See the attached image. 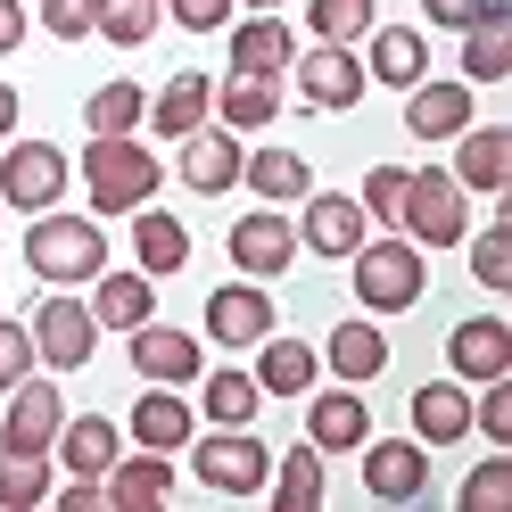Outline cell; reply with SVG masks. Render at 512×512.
<instances>
[{
  "instance_id": "6da1fadb",
  "label": "cell",
  "mask_w": 512,
  "mask_h": 512,
  "mask_svg": "<svg viewBox=\"0 0 512 512\" xmlns=\"http://www.w3.org/2000/svg\"><path fill=\"white\" fill-rule=\"evenodd\" d=\"M108 265V232L100 215H25V273H42V290H83L91 273Z\"/></svg>"
},
{
  "instance_id": "7a4b0ae2",
  "label": "cell",
  "mask_w": 512,
  "mask_h": 512,
  "mask_svg": "<svg viewBox=\"0 0 512 512\" xmlns=\"http://www.w3.org/2000/svg\"><path fill=\"white\" fill-rule=\"evenodd\" d=\"M190 471H199V488L223 496V504H248V496H265V479H273V446L248 430H190Z\"/></svg>"
},
{
  "instance_id": "3957f363",
  "label": "cell",
  "mask_w": 512,
  "mask_h": 512,
  "mask_svg": "<svg viewBox=\"0 0 512 512\" xmlns=\"http://www.w3.org/2000/svg\"><path fill=\"white\" fill-rule=\"evenodd\" d=\"M157 182H166V166H157V149L116 133V141H83V190L100 215H133L157 199Z\"/></svg>"
},
{
  "instance_id": "277c9868",
  "label": "cell",
  "mask_w": 512,
  "mask_h": 512,
  "mask_svg": "<svg viewBox=\"0 0 512 512\" xmlns=\"http://www.w3.org/2000/svg\"><path fill=\"white\" fill-rule=\"evenodd\" d=\"M397 232L422 248V256H430V248H463V232H471V190L446 174V166H413V174H405Z\"/></svg>"
},
{
  "instance_id": "5b68a950",
  "label": "cell",
  "mask_w": 512,
  "mask_h": 512,
  "mask_svg": "<svg viewBox=\"0 0 512 512\" xmlns=\"http://www.w3.org/2000/svg\"><path fill=\"white\" fill-rule=\"evenodd\" d=\"M347 265H356L347 281H356V306H364V314H413V306H422V290H430L422 248H413L405 232H397V240H364Z\"/></svg>"
},
{
  "instance_id": "8992f818",
  "label": "cell",
  "mask_w": 512,
  "mask_h": 512,
  "mask_svg": "<svg viewBox=\"0 0 512 512\" xmlns=\"http://www.w3.org/2000/svg\"><path fill=\"white\" fill-rule=\"evenodd\" d=\"M67 149L58 141H0V207H25V215H50V207H67Z\"/></svg>"
},
{
  "instance_id": "52a82bcc",
  "label": "cell",
  "mask_w": 512,
  "mask_h": 512,
  "mask_svg": "<svg viewBox=\"0 0 512 512\" xmlns=\"http://www.w3.org/2000/svg\"><path fill=\"white\" fill-rule=\"evenodd\" d=\"M25 331H34V364H50V372H83L91 347H100V323H91V306L75 290H42Z\"/></svg>"
},
{
  "instance_id": "ba28073f",
  "label": "cell",
  "mask_w": 512,
  "mask_h": 512,
  "mask_svg": "<svg viewBox=\"0 0 512 512\" xmlns=\"http://www.w3.org/2000/svg\"><path fill=\"white\" fill-rule=\"evenodd\" d=\"M290 75H298V100H306V108H323V116L364 108V91H372L364 58L347 50V42H314V50H298V58H290Z\"/></svg>"
},
{
  "instance_id": "9c48e42d",
  "label": "cell",
  "mask_w": 512,
  "mask_h": 512,
  "mask_svg": "<svg viewBox=\"0 0 512 512\" xmlns=\"http://www.w3.org/2000/svg\"><path fill=\"white\" fill-rule=\"evenodd\" d=\"M223 256H232V273L273 281V273H290V265H298V223L281 215V207H248L232 232H223Z\"/></svg>"
},
{
  "instance_id": "30bf717a",
  "label": "cell",
  "mask_w": 512,
  "mask_h": 512,
  "mask_svg": "<svg viewBox=\"0 0 512 512\" xmlns=\"http://www.w3.org/2000/svg\"><path fill=\"white\" fill-rule=\"evenodd\" d=\"M364 496L372 504H422L430 496V446L422 438H364Z\"/></svg>"
},
{
  "instance_id": "8fae6325",
  "label": "cell",
  "mask_w": 512,
  "mask_h": 512,
  "mask_svg": "<svg viewBox=\"0 0 512 512\" xmlns=\"http://www.w3.org/2000/svg\"><path fill=\"white\" fill-rule=\"evenodd\" d=\"M372 240V215L356 207V190H306L298 199V248H314V256H356Z\"/></svg>"
},
{
  "instance_id": "7c38bea8",
  "label": "cell",
  "mask_w": 512,
  "mask_h": 512,
  "mask_svg": "<svg viewBox=\"0 0 512 512\" xmlns=\"http://www.w3.org/2000/svg\"><path fill=\"white\" fill-rule=\"evenodd\" d=\"M58 422H67L58 380H34V372H25L17 389H9V413H0V455H50V446H58Z\"/></svg>"
},
{
  "instance_id": "4fadbf2b",
  "label": "cell",
  "mask_w": 512,
  "mask_h": 512,
  "mask_svg": "<svg viewBox=\"0 0 512 512\" xmlns=\"http://www.w3.org/2000/svg\"><path fill=\"white\" fill-rule=\"evenodd\" d=\"M207 339L215 347H256L265 331H281V314H273V290L265 281H223V290H207Z\"/></svg>"
},
{
  "instance_id": "5bb4252c",
  "label": "cell",
  "mask_w": 512,
  "mask_h": 512,
  "mask_svg": "<svg viewBox=\"0 0 512 512\" xmlns=\"http://www.w3.org/2000/svg\"><path fill=\"white\" fill-rule=\"evenodd\" d=\"M306 405V446H323V455H356V446L372 438V405H364V389H306L298 397Z\"/></svg>"
},
{
  "instance_id": "9a60e30c",
  "label": "cell",
  "mask_w": 512,
  "mask_h": 512,
  "mask_svg": "<svg viewBox=\"0 0 512 512\" xmlns=\"http://www.w3.org/2000/svg\"><path fill=\"white\" fill-rule=\"evenodd\" d=\"M471 91L479 83H463V75H422V83L405 91V133L413 141H455L463 124H479L471 116Z\"/></svg>"
},
{
  "instance_id": "2e32d148",
  "label": "cell",
  "mask_w": 512,
  "mask_h": 512,
  "mask_svg": "<svg viewBox=\"0 0 512 512\" xmlns=\"http://www.w3.org/2000/svg\"><path fill=\"white\" fill-rule=\"evenodd\" d=\"M455 182L471 199H504L512 190V124H463L455 133Z\"/></svg>"
},
{
  "instance_id": "e0dca14e",
  "label": "cell",
  "mask_w": 512,
  "mask_h": 512,
  "mask_svg": "<svg viewBox=\"0 0 512 512\" xmlns=\"http://www.w3.org/2000/svg\"><path fill=\"white\" fill-rule=\"evenodd\" d=\"M124 339H133V372H141V380H166V389H190V380L207 372V347L190 339V331H174V323H157V314H149L141 331H124Z\"/></svg>"
},
{
  "instance_id": "ac0fdd59",
  "label": "cell",
  "mask_w": 512,
  "mask_h": 512,
  "mask_svg": "<svg viewBox=\"0 0 512 512\" xmlns=\"http://www.w3.org/2000/svg\"><path fill=\"white\" fill-rule=\"evenodd\" d=\"M240 157H248V141L232 133V124H199V133H182V182L199 190V199H223V190L240 182Z\"/></svg>"
},
{
  "instance_id": "d6986e66",
  "label": "cell",
  "mask_w": 512,
  "mask_h": 512,
  "mask_svg": "<svg viewBox=\"0 0 512 512\" xmlns=\"http://www.w3.org/2000/svg\"><path fill=\"white\" fill-rule=\"evenodd\" d=\"M446 372H455V380L512 372V323H504V314H463V323L446 331Z\"/></svg>"
},
{
  "instance_id": "ffe728a7",
  "label": "cell",
  "mask_w": 512,
  "mask_h": 512,
  "mask_svg": "<svg viewBox=\"0 0 512 512\" xmlns=\"http://www.w3.org/2000/svg\"><path fill=\"white\" fill-rule=\"evenodd\" d=\"M190 430H199V405H182V389H166V380H149V397H133V413H124V438L157 446V455H182Z\"/></svg>"
},
{
  "instance_id": "44dd1931",
  "label": "cell",
  "mask_w": 512,
  "mask_h": 512,
  "mask_svg": "<svg viewBox=\"0 0 512 512\" xmlns=\"http://www.w3.org/2000/svg\"><path fill=\"white\" fill-rule=\"evenodd\" d=\"M364 75L380 83V91H413L430 75V42H422V25H372L364 34Z\"/></svg>"
},
{
  "instance_id": "7402d4cb",
  "label": "cell",
  "mask_w": 512,
  "mask_h": 512,
  "mask_svg": "<svg viewBox=\"0 0 512 512\" xmlns=\"http://www.w3.org/2000/svg\"><path fill=\"white\" fill-rule=\"evenodd\" d=\"M215 116V75H199V67H182V75H166V91H149V133L157 141H182V133H199V124Z\"/></svg>"
},
{
  "instance_id": "603a6c76",
  "label": "cell",
  "mask_w": 512,
  "mask_h": 512,
  "mask_svg": "<svg viewBox=\"0 0 512 512\" xmlns=\"http://www.w3.org/2000/svg\"><path fill=\"white\" fill-rule=\"evenodd\" d=\"M116 455H124V430L108 422V413H67V422H58V446H50V463H58V471H75V479H108Z\"/></svg>"
},
{
  "instance_id": "cb8c5ba5",
  "label": "cell",
  "mask_w": 512,
  "mask_h": 512,
  "mask_svg": "<svg viewBox=\"0 0 512 512\" xmlns=\"http://www.w3.org/2000/svg\"><path fill=\"white\" fill-rule=\"evenodd\" d=\"M100 488H108L116 512H157V504H174V455H157V446H141V455H116Z\"/></svg>"
},
{
  "instance_id": "d4e9b609",
  "label": "cell",
  "mask_w": 512,
  "mask_h": 512,
  "mask_svg": "<svg viewBox=\"0 0 512 512\" xmlns=\"http://www.w3.org/2000/svg\"><path fill=\"white\" fill-rule=\"evenodd\" d=\"M290 58H298V34H290L273 9H248V25H232V75L281 83V75H290Z\"/></svg>"
},
{
  "instance_id": "484cf974",
  "label": "cell",
  "mask_w": 512,
  "mask_h": 512,
  "mask_svg": "<svg viewBox=\"0 0 512 512\" xmlns=\"http://www.w3.org/2000/svg\"><path fill=\"white\" fill-rule=\"evenodd\" d=\"M83 306H91V323H100V331H141L149 314H157V281H149L141 265H133V273H108V265H100Z\"/></svg>"
},
{
  "instance_id": "4316f807",
  "label": "cell",
  "mask_w": 512,
  "mask_h": 512,
  "mask_svg": "<svg viewBox=\"0 0 512 512\" xmlns=\"http://www.w3.org/2000/svg\"><path fill=\"white\" fill-rule=\"evenodd\" d=\"M323 364H331V380H347V389L380 380V372H389V339H380V314H356V323H339V331L323 339Z\"/></svg>"
},
{
  "instance_id": "83f0119b",
  "label": "cell",
  "mask_w": 512,
  "mask_h": 512,
  "mask_svg": "<svg viewBox=\"0 0 512 512\" xmlns=\"http://www.w3.org/2000/svg\"><path fill=\"white\" fill-rule=\"evenodd\" d=\"M512 75V0H488L463 25V83H504Z\"/></svg>"
},
{
  "instance_id": "f1b7e54d",
  "label": "cell",
  "mask_w": 512,
  "mask_h": 512,
  "mask_svg": "<svg viewBox=\"0 0 512 512\" xmlns=\"http://www.w3.org/2000/svg\"><path fill=\"white\" fill-rule=\"evenodd\" d=\"M133 265L149 281H174L190 265V223L166 215V207H133Z\"/></svg>"
},
{
  "instance_id": "f546056e",
  "label": "cell",
  "mask_w": 512,
  "mask_h": 512,
  "mask_svg": "<svg viewBox=\"0 0 512 512\" xmlns=\"http://www.w3.org/2000/svg\"><path fill=\"white\" fill-rule=\"evenodd\" d=\"M314 372H323V356H314L306 339H281V331H265V339H256V389H265V397L298 405V397L314 389Z\"/></svg>"
},
{
  "instance_id": "4dcf8cb0",
  "label": "cell",
  "mask_w": 512,
  "mask_h": 512,
  "mask_svg": "<svg viewBox=\"0 0 512 512\" xmlns=\"http://www.w3.org/2000/svg\"><path fill=\"white\" fill-rule=\"evenodd\" d=\"M413 438H422L430 455L471 438V389L463 380H422V389H413Z\"/></svg>"
},
{
  "instance_id": "1f68e13d",
  "label": "cell",
  "mask_w": 512,
  "mask_h": 512,
  "mask_svg": "<svg viewBox=\"0 0 512 512\" xmlns=\"http://www.w3.org/2000/svg\"><path fill=\"white\" fill-rule=\"evenodd\" d=\"M190 389H199V413H207V430H248L256 413H265V389H256V372H240V364H223V372H199Z\"/></svg>"
},
{
  "instance_id": "d6a6232c",
  "label": "cell",
  "mask_w": 512,
  "mask_h": 512,
  "mask_svg": "<svg viewBox=\"0 0 512 512\" xmlns=\"http://www.w3.org/2000/svg\"><path fill=\"white\" fill-rule=\"evenodd\" d=\"M240 182H248L265 207H298L306 190H314V166H306L298 149H281V141H273V149H248V157H240Z\"/></svg>"
},
{
  "instance_id": "836d02e7",
  "label": "cell",
  "mask_w": 512,
  "mask_h": 512,
  "mask_svg": "<svg viewBox=\"0 0 512 512\" xmlns=\"http://www.w3.org/2000/svg\"><path fill=\"white\" fill-rule=\"evenodd\" d=\"M323 463H331L323 446H290V455H273V479H265L273 512H323V496H331Z\"/></svg>"
},
{
  "instance_id": "e575fe53",
  "label": "cell",
  "mask_w": 512,
  "mask_h": 512,
  "mask_svg": "<svg viewBox=\"0 0 512 512\" xmlns=\"http://www.w3.org/2000/svg\"><path fill=\"white\" fill-rule=\"evenodd\" d=\"M141 116H149V91H141L133 75H108V83L83 100V133H91V141H116V133H141Z\"/></svg>"
},
{
  "instance_id": "d590c367",
  "label": "cell",
  "mask_w": 512,
  "mask_h": 512,
  "mask_svg": "<svg viewBox=\"0 0 512 512\" xmlns=\"http://www.w3.org/2000/svg\"><path fill=\"white\" fill-rule=\"evenodd\" d=\"M273 116H281V83H265V75L215 83V124H232V133H265Z\"/></svg>"
},
{
  "instance_id": "8d00e7d4",
  "label": "cell",
  "mask_w": 512,
  "mask_h": 512,
  "mask_svg": "<svg viewBox=\"0 0 512 512\" xmlns=\"http://www.w3.org/2000/svg\"><path fill=\"white\" fill-rule=\"evenodd\" d=\"M471 240V281L479 290H512V207H496L488 232H463Z\"/></svg>"
},
{
  "instance_id": "74e56055",
  "label": "cell",
  "mask_w": 512,
  "mask_h": 512,
  "mask_svg": "<svg viewBox=\"0 0 512 512\" xmlns=\"http://www.w3.org/2000/svg\"><path fill=\"white\" fill-rule=\"evenodd\" d=\"M306 25H314V42H347V50H356L372 25H380V0H314Z\"/></svg>"
},
{
  "instance_id": "f35d334b",
  "label": "cell",
  "mask_w": 512,
  "mask_h": 512,
  "mask_svg": "<svg viewBox=\"0 0 512 512\" xmlns=\"http://www.w3.org/2000/svg\"><path fill=\"white\" fill-rule=\"evenodd\" d=\"M157 25H166V0H100V42L116 50H141Z\"/></svg>"
},
{
  "instance_id": "ab89813d",
  "label": "cell",
  "mask_w": 512,
  "mask_h": 512,
  "mask_svg": "<svg viewBox=\"0 0 512 512\" xmlns=\"http://www.w3.org/2000/svg\"><path fill=\"white\" fill-rule=\"evenodd\" d=\"M50 504V455H0V512Z\"/></svg>"
},
{
  "instance_id": "60d3db41",
  "label": "cell",
  "mask_w": 512,
  "mask_h": 512,
  "mask_svg": "<svg viewBox=\"0 0 512 512\" xmlns=\"http://www.w3.org/2000/svg\"><path fill=\"white\" fill-rule=\"evenodd\" d=\"M455 504H463V512H504V504H512V455H504V446L463 479V496H455Z\"/></svg>"
},
{
  "instance_id": "b9f144b4",
  "label": "cell",
  "mask_w": 512,
  "mask_h": 512,
  "mask_svg": "<svg viewBox=\"0 0 512 512\" xmlns=\"http://www.w3.org/2000/svg\"><path fill=\"white\" fill-rule=\"evenodd\" d=\"M34 17L50 25V42H91L100 34V0H42Z\"/></svg>"
},
{
  "instance_id": "7bdbcfd3",
  "label": "cell",
  "mask_w": 512,
  "mask_h": 512,
  "mask_svg": "<svg viewBox=\"0 0 512 512\" xmlns=\"http://www.w3.org/2000/svg\"><path fill=\"white\" fill-rule=\"evenodd\" d=\"M405 174H413V166H372L364 190H356V207H364L372 223H397V207H405Z\"/></svg>"
},
{
  "instance_id": "ee69618b",
  "label": "cell",
  "mask_w": 512,
  "mask_h": 512,
  "mask_svg": "<svg viewBox=\"0 0 512 512\" xmlns=\"http://www.w3.org/2000/svg\"><path fill=\"white\" fill-rule=\"evenodd\" d=\"M25 372H34V331H25L17 314H0V397H9Z\"/></svg>"
},
{
  "instance_id": "f6af8a7d",
  "label": "cell",
  "mask_w": 512,
  "mask_h": 512,
  "mask_svg": "<svg viewBox=\"0 0 512 512\" xmlns=\"http://www.w3.org/2000/svg\"><path fill=\"white\" fill-rule=\"evenodd\" d=\"M166 17L182 34H223V25H232V0H166Z\"/></svg>"
},
{
  "instance_id": "bcb514c9",
  "label": "cell",
  "mask_w": 512,
  "mask_h": 512,
  "mask_svg": "<svg viewBox=\"0 0 512 512\" xmlns=\"http://www.w3.org/2000/svg\"><path fill=\"white\" fill-rule=\"evenodd\" d=\"M50 504H58V512H100L108 488H100V479H67V488H50Z\"/></svg>"
},
{
  "instance_id": "7dc6e473",
  "label": "cell",
  "mask_w": 512,
  "mask_h": 512,
  "mask_svg": "<svg viewBox=\"0 0 512 512\" xmlns=\"http://www.w3.org/2000/svg\"><path fill=\"white\" fill-rule=\"evenodd\" d=\"M25 34H34V17H25V0H0V58H17Z\"/></svg>"
},
{
  "instance_id": "c3c4849f",
  "label": "cell",
  "mask_w": 512,
  "mask_h": 512,
  "mask_svg": "<svg viewBox=\"0 0 512 512\" xmlns=\"http://www.w3.org/2000/svg\"><path fill=\"white\" fill-rule=\"evenodd\" d=\"M479 9H488V0H422V17H430V25H446V34H463Z\"/></svg>"
},
{
  "instance_id": "681fc988",
  "label": "cell",
  "mask_w": 512,
  "mask_h": 512,
  "mask_svg": "<svg viewBox=\"0 0 512 512\" xmlns=\"http://www.w3.org/2000/svg\"><path fill=\"white\" fill-rule=\"evenodd\" d=\"M17 116H25V100H17V83H0V141L17 133Z\"/></svg>"
},
{
  "instance_id": "f907efd6",
  "label": "cell",
  "mask_w": 512,
  "mask_h": 512,
  "mask_svg": "<svg viewBox=\"0 0 512 512\" xmlns=\"http://www.w3.org/2000/svg\"><path fill=\"white\" fill-rule=\"evenodd\" d=\"M232 9H281V0H232Z\"/></svg>"
}]
</instances>
